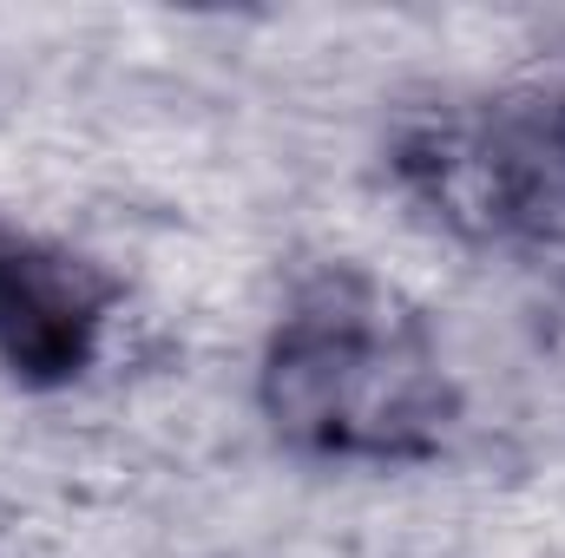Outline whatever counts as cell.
<instances>
[{
  "label": "cell",
  "instance_id": "1",
  "mask_svg": "<svg viewBox=\"0 0 565 558\" xmlns=\"http://www.w3.org/2000/svg\"><path fill=\"white\" fill-rule=\"evenodd\" d=\"M264 415L296 453L402 466L440 453L454 382L427 322L369 277H316L296 289L257 375Z\"/></svg>",
  "mask_w": 565,
  "mask_h": 558
},
{
  "label": "cell",
  "instance_id": "2",
  "mask_svg": "<svg viewBox=\"0 0 565 558\" xmlns=\"http://www.w3.org/2000/svg\"><path fill=\"white\" fill-rule=\"evenodd\" d=\"M106 309L113 282L99 277V264L0 230V362L20 382L60 388L86 375Z\"/></svg>",
  "mask_w": 565,
  "mask_h": 558
},
{
  "label": "cell",
  "instance_id": "3",
  "mask_svg": "<svg viewBox=\"0 0 565 558\" xmlns=\"http://www.w3.org/2000/svg\"><path fill=\"white\" fill-rule=\"evenodd\" d=\"M402 178L447 230L487 244L526 230L546 197L533 151L487 119H427L415 139H402Z\"/></svg>",
  "mask_w": 565,
  "mask_h": 558
},
{
  "label": "cell",
  "instance_id": "4",
  "mask_svg": "<svg viewBox=\"0 0 565 558\" xmlns=\"http://www.w3.org/2000/svg\"><path fill=\"white\" fill-rule=\"evenodd\" d=\"M559 158H565V119H559Z\"/></svg>",
  "mask_w": 565,
  "mask_h": 558
}]
</instances>
